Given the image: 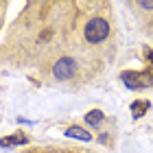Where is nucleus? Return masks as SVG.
<instances>
[{
  "instance_id": "obj_1",
  "label": "nucleus",
  "mask_w": 153,
  "mask_h": 153,
  "mask_svg": "<svg viewBox=\"0 0 153 153\" xmlns=\"http://www.w3.org/2000/svg\"><path fill=\"white\" fill-rule=\"evenodd\" d=\"M107 33H109V24H107V20H103V18H94L85 24V39L90 44L103 42L107 37Z\"/></svg>"
},
{
  "instance_id": "obj_2",
  "label": "nucleus",
  "mask_w": 153,
  "mask_h": 153,
  "mask_svg": "<svg viewBox=\"0 0 153 153\" xmlns=\"http://www.w3.org/2000/svg\"><path fill=\"white\" fill-rule=\"evenodd\" d=\"M123 81L131 90L149 88V85H153V72H123Z\"/></svg>"
},
{
  "instance_id": "obj_3",
  "label": "nucleus",
  "mask_w": 153,
  "mask_h": 153,
  "mask_svg": "<svg viewBox=\"0 0 153 153\" xmlns=\"http://www.w3.org/2000/svg\"><path fill=\"white\" fill-rule=\"evenodd\" d=\"M74 72H76V64H74V59H70V57H61L57 64L53 66V74L57 76L59 81L70 79V76H74Z\"/></svg>"
},
{
  "instance_id": "obj_4",
  "label": "nucleus",
  "mask_w": 153,
  "mask_h": 153,
  "mask_svg": "<svg viewBox=\"0 0 153 153\" xmlns=\"http://www.w3.org/2000/svg\"><path fill=\"white\" fill-rule=\"evenodd\" d=\"M66 136L68 138H76V140H90V134H88V131L85 129H81V127H70V129H68L66 131Z\"/></svg>"
},
{
  "instance_id": "obj_5",
  "label": "nucleus",
  "mask_w": 153,
  "mask_h": 153,
  "mask_svg": "<svg viewBox=\"0 0 153 153\" xmlns=\"http://www.w3.org/2000/svg\"><path fill=\"white\" fill-rule=\"evenodd\" d=\"M149 109V101H136L134 105H131V114L134 116H144Z\"/></svg>"
},
{
  "instance_id": "obj_6",
  "label": "nucleus",
  "mask_w": 153,
  "mask_h": 153,
  "mask_svg": "<svg viewBox=\"0 0 153 153\" xmlns=\"http://www.w3.org/2000/svg\"><path fill=\"white\" fill-rule=\"evenodd\" d=\"M101 120H103V112L101 109H92V112L85 114V123L88 125H99Z\"/></svg>"
},
{
  "instance_id": "obj_7",
  "label": "nucleus",
  "mask_w": 153,
  "mask_h": 153,
  "mask_svg": "<svg viewBox=\"0 0 153 153\" xmlns=\"http://www.w3.org/2000/svg\"><path fill=\"white\" fill-rule=\"evenodd\" d=\"M142 9H153V2H140Z\"/></svg>"
},
{
  "instance_id": "obj_8",
  "label": "nucleus",
  "mask_w": 153,
  "mask_h": 153,
  "mask_svg": "<svg viewBox=\"0 0 153 153\" xmlns=\"http://www.w3.org/2000/svg\"><path fill=\"white\" fill-rule=\"evenodd\" d=\"M147 59H149L151 64H153V51H147Z\"/></svg>"
}]
</instances>
